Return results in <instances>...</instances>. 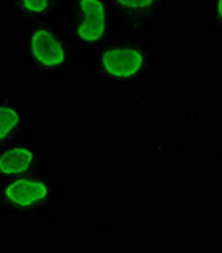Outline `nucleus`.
Masks as SVG:
<instances>
[{
  "label": "nucleus",
  "mask_w": 222,
  "mask_h": 253,
  "mask_svg": "<svg viewBox=\"0 0 222 253\" xmlns=\"http://www.w3.org/2000/svg\"><path fill=\"white\" fill-rule=\"evenodd\" d=\"M30 50L34 59L47 69H55L63 65L66 59L65 48L58 39L47 30H37L30 41Z\"/></svg>",
  "instance_id": "1"
},
{
  "label": "nucleus",
  "mask_w": 222,
  "mask_h": 253,
  "mask_svg": "<svg viewBox=\"0 0 222 253\" xmlns=\"http://www.w3.org/2000/svg\"><path fill=\"white\" fill-rule=\"evenodd\" d=\"M82 22L78 26V37L83 42H98L106 31V11L101 0H79Z\"/></svg>",
  "instance_id": "2"
},
{
  "label": "nucleus",
  "mask_w": 222,
  "mask_h": 253,
  "mask_svg": "<svg viewBox=\"0 0 222 253\" xmlns=\"http://www.w3.org/2000/svg\"><path fill=\"white\" fill-rule=\"evenodd\" d=\"M103 69L114 78H129L138 74L144 66V55L134 48H115L102 58Z\"/></svg>",
  "instance_id": "3"
},
{
  "label": "nucleus",
  "mask_w": 222,
  "mask_h": 253,
  "mask_svg": "<svg viewBox=\"0 0 222 253\" xmlns=\"http://www.w3.org/2000/svg\"><path fill=\"white\" fill-rule=\"evenodd\" d=\"M50 189L39 180H19L5 188V198L18 207H34L46 200Z\"/></svg>",
  "instance_id": "4"
},
{
  "label": "nucleus",
  "mask_w": 222,
  "mask_h": 253,
  "mask_svg": "<svg viewBox=\"0 0 222 253\" xmlns=\"http://www.w3.org/2000/svg\"><path fill=\"white\" fill-rule=\"evenodd\" d=\"M34 153L24 146L9 149L0 156V174H22L30 169L33 164Z\"/></svg>",
  "instance_id": "5"
},
{
  "label": "nucleus",
  "mask_w": 222,
  "mask_h": 253,
  "mask_svg": "<svg viewBox=\"0 0 222 253\" xmlns=\"http://www.w3.org/2000/svg\"><path fill=\"white\" fill-rule=\"evenodd\" d=\"M20 122V115L14 107L0 106V141L8 137Z\"/></svg>",
  "instance_id": "6"
},
{
  "label": "nucleus",
  "mask_w": 222,
  "mask_h": 253,
  "mask_svg": "<svg viewBox=\"0 0 222 253\" xmlns=\"http://www.w3.org/2000/svg\"><path fill=\"white\" fill-rule=\"evenodd\" d=\"M22 4L23 8L31 14H42L48 8L50 0H22Z\"/></svg>",
  "instance_id": "7"
},
{
  "label": "nucleus",
  "mask_w": 222,
  "mask_h": 253,
  "mask_svg": "<svg viewBox=\"0 0 222 253\" xmlns=\"http://www.w3.org/2000/svg\"><path fill=\"white\" fill-rule=\"evenodd\" d=\"M116 1L120 5H123V7L134 9L148 8V7H150L154 3V0H116Z\"/></svg>",
  "instance_id": "8"
},
{
  "label": "nucleus",
  "mask_w": 222,
  "mask_h": 253,
  "mask_svg": "<svg viewBox=\"0 0 222 253\" xmlns=\"http://www.w3.org/2000/svg\"><path fill=\"white\" fill-rule=\"evenodd\" d=\"M217 12L222 18V0H218L217 1Z\"/></svg>",
  "instance_id": "9"
}]
</instances>
